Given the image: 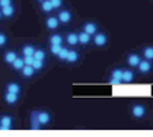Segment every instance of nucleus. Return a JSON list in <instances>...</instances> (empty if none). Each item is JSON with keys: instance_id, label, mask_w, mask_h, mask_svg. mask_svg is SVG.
I'll return each mask as SVG.
<instances>
[{"instance_id": "473e14b6", "label": "nucleus", "mask_w": 153, "mask_h": 137, "mask_svg": "<svg viewBox=\"0 0 153 137\" xmlns=\"http://www.w3.org/2000/svg\"><path fill=\"white\" fill-rule=\"evenodd\" d=\"M6 41H7V38H6V35H4V34H0V46H1V45H4Z\"/></svg>"}, {"instance_id": "39448f33", "label": "nucleus", "mask_w": 153, "mask_h": 137, "mask_svg": "<svg viewBox=\"0 0 153 137\" xmlns=\"http://www.w3.org/2000/svg\"><path fill=\"white\" fill-rule=\"evenodd\" d=\"M134 80V73L129 70H122V76H121V81L124 82H131Z\"/></svg>"}, {"instance_id": "2f4dec72", "label": "nucleus", "mask_w": 153, "mask_h": 137, "mask_svg": "<svg viewBox=\"0 0 153 137\" xmlns=\"http://www.w3.org/2000/svg\"><path fill=\"white\" fill-rule=\"evenodd\" d=\"M10 4H11V0H0V7H6Z\"/></svg>"}, {"instance_id": "c756f323", "label": "nucleus", "mask_w": 153, "mask_h": 137, "mask_svg": "<svg viewBox=\"0 0 153 137\" xmlns=\"http://www.w3.org/2000/svg\"><path fill=\"white\" fill-rule=\"evenodd\" d=\"M51 3H52V7L56 9V7H60V6H62V0H51Z\"/></svg>"}, {"instance_id": "c9c22d12", "label": "nucleus", "mask_w": 153, "mask_h": 137, "mask_svg": "<svg viewBox=\"0 0 153 137\" xmlns=\"http://www.w3.org/2000/svg\"><path fill=\"white\" fill-rule=\"evenodd\" d=\"M39 1H42V0H39Z\"/></svg>"}, {"instance_id": "1a4fd4ad", "label": "nucleus", "mask_w": 153, "mask_h": 137, "mask_svg": "<svg viewBox=\"0 0 153 137\" xmlns=\"http://www.w3.org/2000/svg\"><path fill=\"white\" fill-rule=\"evenodd\" d=\"M126 60H128V64H129V66H132V67H136V66L139 64V62H140V57L138 55H129Z\"/></svg>"}, {"instance_id": "cd10ccee", "label": "nucleus", "mask_w": 153, "mask_h": 137, "mask_svg": "<svg viewBox=\"0 0 153 137\" xmlns=\"http://www.w3.org/2000/svg\"><path fill=\"white\" fill-rule=\"evenodd\" d=\"M112 78H118V80H121V76H122V70H120V68H114L111 73Z\"/></svg>"}, {"instance_id": "4be33fe9", "label": "nucleus", "mask_w": 153, "mask_h": 137, "mask_svg": "<svg viewBox=\"0 0 153 137\" xmlns=\"http://www.w3.org/2000/svg\"><path fill=\"white\" fill-rule=\"evenodd\" d=\"M34 52H35V49H34L31 45H27V46H24L23 48V53L24 56H33L34 55Z\"/></svg>"}, {"instance_id": "9d476101", "label": "nucleus", "mask_w": 153, "mask_h": 137, "mask_svg": "<svg viewBox=\"0 0 153 137\" xmlns=\"http://www.w3.org/2000/svg\"><path fill=\"white\" fill-rule=\"evenodd\" d=\"M77 39H79V42L82 43V45H87L88 42H90V35H88L87 32H80L79 35H77Z\"/></svg>"}, {"instance_id": "423d86ee", "label": "nucleus", "mask_w": 153, "mask_h": 137, "mask_svg": "<svg viewBox=\"0 0 153 137\" xmlns=\"http://www.w3.org/2000/svg\"><path fill=\"white\" fill-rule=\"evenodd\" d=\"M94 43L97 46H102L107 43V37L104 34H96V37H94Z\"/></svg>"}, {"instance_id": "7ed1b4c3", "label": "nucleus", "mask_w": 153, "mask_h": 137, "mask_svg": "<svg viewBox=\"0 0 153 137\" xmlns=\"http://www.w3.org/2000/svg\"><path fill=\"white\" fill-rule=\"evenodd\" d=\"M150 63H149V60H140L139 64H138V68H139L140 73H149L150 71Z\"/></svg>"}, {"instance_id": "aec40b11", "label": "nucleus", "mask_w": 153, "mask_h": 137, "mask_svg": "<svg viewBox=\"0 0 153 137\" xmlns=\"http://www.w3.org/2000/svg\"><path fill=\"white\" fill-rule=\"evenodd\" d=\"M11 64H13V67L16 68V70H21V68L24 67V59H19V57H16V60H14Z\"/></svg>"}, {"instance_id": "7c9ffc66", "label": "nucleus", "mask_w": 153, "mask_h": 137, "mask_svg": "<svg viewBox=\"0 0 153 137\" xmlns=\"http://www.w3.org/2000/svg\"><path fill=\"white\" fill-rule=\"evenodd\" d=\"M33 62H34V56H25L24 64H33Z\"/></svg>"}, {"instance_id": "f704fd0d", "label": "nucleus", "mask_w": 153, "mask_h": 137, "mask_svg": "<svg viewBox=\"0 0 153 137\" xmlns=\"http://www.w3.org/2000/svg\"><path fill=\"white\" fill-rule=\"evenodd\" d=\"M0 18H1V11H0Z\"/></svg>"}, {"instance_id": "4468645a", "label": "nucleus", "mask_w": 153, "mask_h": 137, "mask_svg": "<svg viewBox=\"0 0 153 137\" xmlns=\"http://www.w3.org/2000/svg\"><path fill=\"white\" fill-rule=\"evenodd\" d=\"M37 113L38 112H33V119H31V129L33 130H39V126H41V123L38 122V119H37Z\"/></svg>"}, {"instance_id": "a878e982", "label": "nucleus", "mask_w": 153, "mask_h": 137, "mask_svg": "<svg viewBox=\"0 0 153 137\" xmlns=\"http://www.w3.org/2000/svg\"><path fill=\"white\" fill-rule=\"evenodd\" d=\"M68 52H69V50L66 49V48H60L59 53H58V56H59V59H62V60H66V56H68Z\"/></svg>"}, {"instance_id": "bb28decb", "label": "nucleus", "mask_w": 153, "mask_h": 137, "mask_svg": "<svg viewBox=\"0 0 153 137\" xmlns=\"http://www.w3.org/2000/svg\"><path fill=\"white\" fill-rule=\"evenodd\" d=\"M34 67V70H39V68H42V66H44V63H42V60H37V59H34L33 64H31Z\"/></svg>"}, {"instance_id": "f03ea898", "label": "nucleus", "mask_w": 153, "mask_h": 137, "mask_svg": "<svg viewBox=\"0 0 153 137\" xmlns=\"http://www.w3.org/2000/svg\"><path fill=\"white\" fill-rule=\"evenodd\" d=\"M145 115V108L142 105H135L134 108H132V116L134 118H142Z\"/></svg>"}, {"instance_id": "6ab92c4d", "label": "nucleus", "mask_w": 153, "mask_h": 137, "mask_svg": "<svg viewBox=\"0 0 153 137\" xmlns=\"http://www.w3.org/2000/svg\"><path fill=\"white\" fill-rule=\"evenodd\" d=\"M66 41L69 45H76V43H79V39H77V35L76 34H69L68 38H66Z\"/></svg>"}, {"instance_id": "72a5a7b5", "label": "nucleus", "mask_w": 153, "mask_h": 137, "mask_svg": "<svg viewBox=\"0 0 153 137\" xmlns=\"http://www.w3.org/2000/svg\"><path fill=\"white\" fill-rule=\"evenodd\" d=\"M110 82H111V84H115V85H117V84L120 85V84H121V80H118V78H111V81H110Z\"/></svg>"}, {"instance_id": "9b49d317", "label": "nucleus", "mask_w": 153, "mask_h": 137, "mask_svg": "<svg viewBox=\"0 0 153 137\" xmlns=\"http://www.w3.org/2000/svg\"><path fill=\"white\" fill-rule=\"evenodd\" d=\"M19 94H13V92H9L7 91V94L4 95V99L7 104H16L17 102V99H19Z\"/></svg>"}, {"instance_id": "ddd939ff", "label": "nucleus", "mask_w": 153, "mask_h": 137, "mask_svg": "<svg viewBox=\"0 0 153 137\" xmlns=\"http://www.w3.org/2000/svg\"><path fill=\"white\" fill-rule=\"evenodd\" d=\"M21 71H23V74L25 77H31L34 74V67L31 64H24V67L21 68Z\"/></svg>"}, {"instance_id": "0eeeda50", "label": "nucleus", "mask_w": 153, "mask_h": 137, "mask_svg": "<svg viewBox=\"0 0 153 137\" xmlns=\"http://www.w3.org/2000/svg\"><path fill=\"white\" fill-rule=\"evenodd\" d=\"M58 25H59V20L56 18V17H49V18L47 20V27L49 28V29H56Z\"/></svg>"}, {"instance_id": "412c9836", "label": "nucleus", "mask_w": 153, "mask_h": 137, "mask_svg": "<svg viewBox=\"0 0 153 137\" xmlns=\"http://www.w3.org/2000/svg\"><path fill=\"white\" fill-rule=\"evenodd\" d=\"M16 57H17V55H16L14 52H7V53L4 55V60L7 62V63H10V64L16 60Z\"/></svg>"}, {"instance_id": "dca6fc26", "label": "nucleus", "mask_w": 153, "mask_h": 137, "mask_svg": "<svg viewBox=\"0 0 153 137\" xmlns=\"http://www.w3.org/2000/svg\"><path fill=\"white\" fill-rule=\"evenodd\" d=\"M79 55H77V52H74V50H69L68 52V56H66V60L69 62V63H74L76 60H77Z\"/></svg>"}, {"instance_id": "c85d7f7f", "label": "nucleus", "mask_w": 153, "mask_h": 137, "mask_svg": "<svg viewBox=\"0 0 153 137\" xmlns=\"http://www.w3.org/2000/svg\"><path fill=\"white\" fill-rule=\"evenodd\" d=\"M60 48H62L60 45H52L51 46V52L53 53V55H58V53H59V50H60Z\"/></svg>"}, {"instance_id": "a211bd4d", "label": "nucleus", "mask_w": 153, "mask_h": 137, "mask_svg": "<svg viewBox=\"0 0 153 137\" xmlns=\"http://www.w3.org/2000/svg\"><path fill=\"white\" fill-rule=\"evenodd\" d=\"M7 91L13 92V94H19V92H20L19 84H16V82H10L9 85H7Z\"/></svg>"}, {"instance_id": "f8f14e48", "label": "nucleus", "mask_w": 153, "mask_h": 137, "mask_svg": "<svg viewBox=\"0 0 153 137\" xmlns=\"http://www.w3.org/2000/svg\"><path fill=\"white\" fill-rule=\"evenodd\" d=\"M84 32H87L88 35H93V34H96V31H97V27H96V24L93 23H87L84 24Z\"/></svg>"}, {"instance_id": "6e6552de", "label": "nucleus", "mask_w": 153, "mask_h": 137, "mask_svg": "<svg viewBox=\"0 0 153 137\" xmlns=\"http://www.w3.org/2000/svg\"><path fill=\"white\" fill-rule=\"evenodd\" d=\"M70 18H72V15H70V13H69V11H66V10L60 11L59 15H58V20H59V21H62V23H69Z\"/></svg>"}, {"instance_id": "b1692460", "label": "nucleus", "mask_w": 153, "mask_h": 137, "mask_svg": "<svg viewBox=\"0 0 153 137\" xmlns=\"http://www.w3.org/2000/svg\"><path fill=\"white\" fill-rule=\"evenodd\" d=\"M49 41H51L52 45H62V37L60 35H52L49 38Z\"/></svg>"}, {"instance_id": "f3484780", "label": "nucleus", "mask_w": 153, "mask_h": 137, "mask_svg": "<svg viewBox=\"0 0 153 137\" xmlns=\"http://www.w3.org/2000/svg\"><path fill=\"white\" fill-rule=\"evenodd\" d=\"M143 56H145V59H146V60H152V59H153V48H152V46H148V48H145Z\"/></svg>"}, {"instance_id": "393cba45", "label": "nucleus", "mask_w": 153, "mask_h": 137, "mask_svg": "<svg viewBox=\"0 0 153 137\" xmlns=\"http://www.w3.org/2000/svg\"><path fill=\"white\" fill-rule=\"evenodd\" d=\"M33 56H34V59H37V60H44L45 59V52L44 50H35Z\"/></svg>"}, {"instance_id": "20e7f679", "label": "nucleus", "mask_w": 153, "mask_h": 137, "mask_svg": "<svg viewBox=\"0 0 153 137\" xmlns=\"http://www.w3.org/2000/svg\"><path fill=\"white\" fill-rule=\"evenodd\" d=\"M37 119H38V122H39L41 124H48L51 118H49V113H47V112H38Z\"/></svg>"}, {"instance_id": "f257e3e1", "label": "nucleus", "mask_w": 153, "mask_h": 137, "mask_svg": "<svg viewBox=\"0 0 153 137\" xmlns=\"http://www.w3.org/2000/svg\"><path fill=\"white\" fill-rule=\"evenodd\" d=\"M11 127V118L10 116H1L0 118V130H10Z\"/></svg>"}, {"instance_id": "2eb2a0df", "label": "nucleus", "mask_w": 153, "mask_h": 137, "mask_svg": "<svg viewBox=\"0 0 153 137\" xmlns=\"http://www.w3.org/2000/svg\"><path fill=\"white\" fill-rule=\"evenodd\" d=\"M1 14H3L4 17H11L14 14V7H11V4L6 6V7H1Z\"/></svg>"}, {"instance_id": "5701e85b", "label": "nucleus", "mask_w": 153, "mask_h": 137, "mask_svg": "<svg viewBox=\"0 0 153 137\" xmlns=\"http://www.w3.org/2000/svg\"><path fill=\"white\" fill-rule=\"evenodd\" d=\"M53 9L52 7V3H51V0H42V10L44 11H51V10Z\"/></svg>"}]
</instances>
